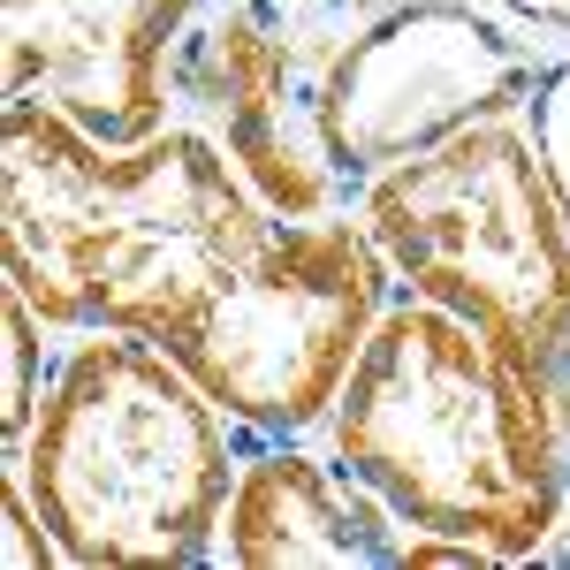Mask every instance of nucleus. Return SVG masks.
Returning <instances> with one entry per match:
<instances>
[{
  "label": "nucleus",
  "mask_w": 570,
  "mask_h": 570,
  "mask_svg": "<svg viewBox=\"0 0 570 570\" xmlns=\"http://www.w3.org/2000/svg\"><path fill=\"white\" fill-rule=\"evenodd\" d=\"M274 220L214 130H160L115 153L69 115L8 99L0 252L8 289H23L46 327L160 335Z\"/></svg>",
  "instance_id": "1"
},
{
  "label": "nucleus",
  "mask_w": 570,
  "mask_h": 570,
  "mask_svg": "<svg viewBox=\"0 0 570 570\" xmlns=\"http://www.w3.org/2000/svg\"><path fill=\"white\" fill-rule=\"evenodd\" d=\"M327 434L411 532L480 540L502 563L548 556L563 532L570 456L548 395L426 297L381 312Z\"/></svg>",
  "instance_id": "2"
},
{
  "label": "nucleus",
  "mask_w": 570,
  "mask_h": 570,
  "mask_svg": "<svg viewBox=\"0 0 570 570\" xmlns=\"http://www.w3.org/2000/svg\"><path fill=\"white\" fill-rule=\"evenodd\" d=\"M220 419L153 335L99 327L61 357L16 472L69 563H214L244 472Z\"/></svg>",
  "instance_id": "3"
},
{
  "label": "nucleus",
  "mask_w": 570,
  "mask_h": 570,
  "mask_svg": "<svg viewBox=\"0 0 570 570\" xmlns=\"http://www.w3.org/2000/svg\"><path fill=\"white\" fill-rule=\"evenodd\" d=\"M357 220L411 297L480 327L548 395L570 456V228L540 183L525 122L494 115L426 160L389 168Z\"/></svg>",
  "instance_id": "4"
},
{
  "label": "nucleus",
  "mask_w": 570,
  "mask_h": 570,
  "mask_svg": "<svg viewBox=\"0 0 570 570\" xmlns=\"http://www.w3.org/2000/svg\"><path fill=\"white\" fill-rule=\"evenodd\" d=\"M389 282L395 266L365 220H274L153 343L228 411V426L297 441L335 411L365 335L389 312Z\"/></svg>",
  "instance_id": "5"
},
{
  "label": "nucleus",
  "mask_w": 570,
  "mask_h": 570,
  "mask_svg": "<svg viewBox=\"0 0 570 570\" xmlns=\"http://www.w3.org/2000/svg\"><path fill=\"white\" fill-rule=\"evenodd\" d=\"M532 77L540 53L472 0H389L381 16H365L320 77V122L351 198L365 206L389 168L426 160L472 122L525 115Z\"/></svg>",
  "instance_id": "6"
},
{
  "label": "nucleus",
  "mask_w": 570,
  "mask_h": 570,
  "mask_svg": "<svg viewBox=\"0 0 570 570\" xmlns=\"http://www.w3.org/2000/svg\"><path fill=\"white\" fill-rule=\"evenodd\" d=\"M335 46V31L289 16L282 0H198L176 46V99L206 115L220 153L282 220L357 206L320 122V77Z\"/></svg>",
  "instance_id": "7"
},
{
  "label": "nucleus",
  "mask_w": 570,
  "mask_h": 570,
  "mask_svg": "<svg viewBox=\"0 0 570 570\" xmlns=\"http://www.w3.org/2000/svg\"><path fill=\"white\" fill-rule=\"evenodd\" d=\"M198 0H0L8 99L69 115L99 145H145L176 107V46Z\"/></svg>",
  "instance_id": "8"
},
{
  "label": "nucleus",
  "mask_w": 570,
  "mask_h": 570,
  "mask_svg": "<svg viewBox=\"0 0 570 570\" xmlns=\"http://www.w3.org/2000/svg\"><path fill=\"white\" fill-rule=\"evenodd\" d=\"M395 525L403 518L343 456L327 464L305 449H259L236 472L220 556L244 570H395Z\"/></svg>",
  "instance_id": "9"
},
{
  "label": "nucleus",
  "mask_w": 570,
  "mask_h": 570,
  "mask_svg": "<svg viewBox=\"0 0 570 570\" xmlns=\"http://www.w3.org/2000/svg\"><path fill=\"white\" fill-rule=\"evenodd\" d=\"M0 320H8V389H0V434H8V456H23V441H31V426H39V403H46V389H53V373H61V365H46V320H39V305H31L23 289H8Z\"/></svg>",
  "instance_id": "10"
},
{
  "label": "nucleus",
  "mask_w": 570,
  "mask_h": 570,
  "mask_svg": "<svg viewBox=\"0 0 570 570\" xmlns=\"http://www.w3.org/2000/svg\"><path fill=\"white\" fill-rule=\"evenodd\" d=\"M525 137H532V160H540V183H548V198L570 228V53L540 61V77L525 91Z\"/></svg>",
  "instance_id": "11"
},
{
  "label": "nucleus",
  "mask_w": 570,
  "mask_h": 570,
  "mask_svg": "<svg viewBox=\"0 0 570 570\" xmlns=\"http://www.w3.org/2000/svg\"><path fill=\"white\" fill-rule=\"evenodd\" d=\"M8 570H53V563H69L61 556V540H53V525L39 518V502H31V487H23V472L8 480Z\"/></svg>",
  "instance_id": "12"
},
{
  "label": "nucleus",
  "mask_w": 570,
  "mask_h": 570,
  "mask_svg": "<svg viewBox=\"0 0 570 570\" xmlns=\"http://www.w3.org/2000/svg\"><path fill=\"white\" fill-rule=\"evenodd\" d=\"M289 16H305V23H320V31H335V39H351L365 16H381L389 0H282Z\"/></svg>",
  "instance_id": "13"
},
{
  "label": "nucleus",
  "mask_w": 570,
  "mask_h": 570,
  "mask_svg": "<svg viewBox=\"0 0 570 570\" xmlns=\"http://www.w3.org/2000/svg\"><path fill=\"white\" fill-rule=\"evenodd\" d=\"M494 8H510V16H525L540 31H563L570 39V0H494Z\"/></svg>",
  "instance_id": "14"
}]
</instances>
